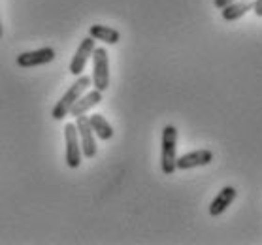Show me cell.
<instances>
[{
  "instance_id": "5",
  "label": "cell",
  "mask_w": 262,
  "mask_h": 245,
  "mask_svg": "<svg viewBox=\"0 0 262 245\" xmlns=\"http://www.w3.org/2000/svg\"><path fill=\"white\" fill-rule=\"evenodd\" d=\"M95 38H83L81 42H79L78 49H76V53H74V57H72L70 60V74L72 76H81L85 70V66H87V62H89V59L93 57V51H95Z\"/></svg>"
},
{
  "instance_id": "11",
  "label": "cell",
  "mask_w": 262,
  "mask_h": 245,
  "mask_svg": "<svg viewBox=\"0 0 262 245\" xmlns=\"http://www.w3.org/2000/svg\"><path fill=\"white\" fill-rule=\"evenodd\" d=\"M251 10H253V0H236V2H230L228 6L223 8L221 15L225 21H238Z\"/></svg>"
},
{
  "instance_id": "3",
  "label": "cell",
  "mask_w": 262,
  "mask_h": 245,
  "mask_svg": "<svg viewBox=\"0 0 262 245\" xmlns=\"http://www.w3.org/2000/svg\"><path fill=\"white\" fill-rule=\"evenodd\" d=\"M93 87L98 91H104L110 87V55L106 48H95L93 51Z\"/></svg>"
},
{
  "instance_id": "6",
  "label": "cell",
  "mask_w": 262,
  "mask_h": 245,
  "mask_svg": "<svg viewBox=\"0 0 262 245\" xmlns=\"http://www.w3.org/2000/svg\"><path fill=\"white\" fill-rule=\"evenodd\" d=\"M76 126H78L81 153H83V157H87V159H93V157L96 155V140H95V132L91 128L89 117H87V115L76 117Z\"/></svg>"
},
{
  "instance_id": "8",
  "label": "cell",
  "mask_w": 262,
  "mask_h": 245,
  "mask_svg": "<svg viewBox=\"0 0 262 245\" xmlns=\"http://www.w3.org/2000/svg\"><path fill=\"white\" fill-rule=\"evenodd\" d=\"M213 161V153L209 149H196L191 153H185V155L178 157L176 166L178 170H191V168L198 166H208L209 162Z\"/></svg>"
},
{
  "instance_id": "9",
  "label": "cell",
  "mask_w": 262,
  "mask_h": 245,
  "mask_svg": "<svg viewBox=\"0 0 262 245\" xmlns=\"http://www.w3.org/2000/svg\"><path fill=\"white\" fill-rule=\"evenodd\" d=\"M102 102V91L98 89H93V91H85L83 95L79 96L76 104L72 106L70 114L72 117H79V115H85L89 109H93L95 106H98Z\"/></svg>"
},
{
  "instance_id": "13",
  "label": "cell",
  "mask_w": 262,
  "mask_h": 245,
  "mask_svg": "<svg viewBox=\"0 0 262 245\" xmlns=\"http://www.w3.org/2000/svg\"><path fill=\"white\" fill-rule=\"evenodd\" d=\"M89 123H91V128H93V132H95V136H98L100 140H112L114 138V128H112V125L106 121V117L100 114H93L89 115Z\"/></svg>"
},
{
  "instance_id": "15",
  "label": "cell",
  "mask_w": 262,
  "mask_h": 245,
  "mask_svg": "<svg viewBox=\"0 0 262 245\" xmlns=\"http://www.w3.org/2000/svg\"><path fill=\"white\" fill-rule=\"evenodd\" d=\"M230 2H236V0H213L215 8H219V10H223L225 6H228Z\"/></svg>"
},
{
  "instance_id": "7",
  "label": "cell",
  "mask_w": 262,
  "mask_h": 245,
  "mask_svg": "<svg viewBox=\"0 0 262 245\" xmlns=\"http://www.w3.org/2000/svg\"><path fill=\"white\" fill-rule=\"evenodd\" d=\"M55 59V49L53 48H42L34 49V51H25L17 57V66L21 68H34V66L48 64Z\"/></svg>"
},
{
  "instance_id": "4",
  "label": "cell",
  "mask_w": 262,
  "mask_h": 245,
  "mask_svg": "<svg viewBox=\"0 0 262 245\" xmlns=\"http://www.w3.org/2000/svg\"><path fill=\"white\" fill-rule=\"evenodd\" d=\"M64 142H66V166L76 170L81 164V144H79V134L76 123H66L64 125Z\"/></svg>"
},
{
  "instance_id": "16",
  "label": "cell",
  "mask_w": 262,
  "mask_h": 245,
  "mask_svg": "<svg viewBox=\"0 0 262 245\" xmlns=\"http://www.w3.org/2000/svg\"><path fill=\"white\" fill-rule=\"evenodd\" d=\"M0 38H2V23H0Z\"/></svg>"
},
{
  "instance_id": "1",
  "label": "cell",
  "mask_w": 262,
  "mask_h": 245,
  "mask_svg": "<svg viewBox=\"0 0 262 245\" xmlns=\"http://www.w3.org/2000/svg\"><path fill=\"white\" fill-rule=\"evenodd\" d=\"M89 87H91V78H89V76H83V74H81V76H78V79H76V81L68 87V91H66L64 95L60 96V100L55 104L53 112H51V117H53L55 121L64 119L66 115L70 114V109H72V106L76 104V100H78L79 96L83 95Z\"/></svg>"
},
{
  "instance_id": "10",
  "label": "cell",
  "mask_w": 262,
  "mask_h": 245,
  "mask_svg": "<svg viewBox=\"0 0 262 245\" xmlns=\"http://www.w3.org/2000/svg\"><path fill=\"white\" fill-rule=\"evenodd\" d=\"M236 196H238V191L234 187H223L209 204V215L217 217L221 213H225L227 208H230V204L236 200Z\"/></svg>"
},
{
  "instance_id": "2",
  "label": "cell",
  "mask_w": 262,
  "mask_h": 245,
  "mask_svg": "<svg viewBox=\"0 0 262 245\" xmlns=\"http://www.w3.org/2000/svg\"><path fill=\"white\" fill-rule=\"evenodd\" d=\"M178 128L173 125H166L162 128V142H161V170L166 175H172L178 166Z\"/></svg>"
},
{
  "instance_id": "12",
  "label": "cell",
  "mask_w": 262,
  "mask_h": 245,
  "mask_svg": "<svg viewBox=\"0 0 262 245\" xmlns=\"http://www.w3.org/2000/svg\"><path fill=\"white\" fill-rule=\"evenodd\" d=\"M89 36L98 42L107 43V46H115L121 40V32L112 27H106V25H93L89 27Z\"/></svg>"
},
{
  "instance_id": "14",
  "label": "cell",
  "mask_w": 262,
  "mask_h": 245,
  "mask_svg": "<svg viewBox=\"0 0 262 245\" xmlns=\"http://www.w3.org/2000/svg\"><path fill=\"white\" fill-rule=\"evenodd\" d=\"M253 12L256 17H262V0H253Z\"/></svg>"
}]
</instances>
